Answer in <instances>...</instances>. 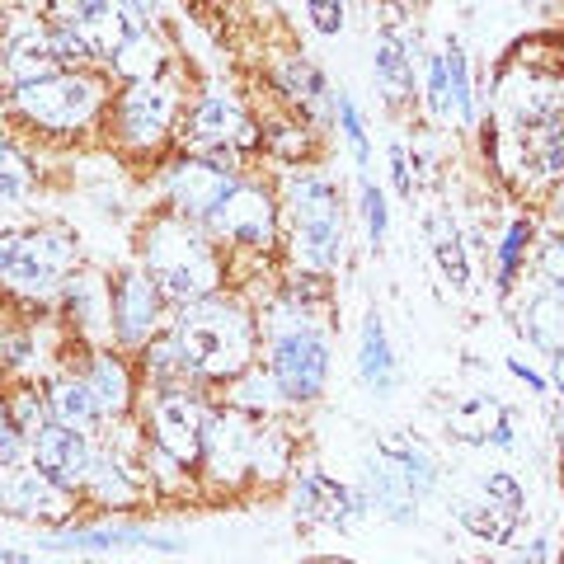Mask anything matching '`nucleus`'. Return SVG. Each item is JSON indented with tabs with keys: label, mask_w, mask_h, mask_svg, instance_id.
Segmentation results:
<instances>
[{
	"label": "nucleus",
	"mask_w": 564,
	"mask_h": 564,
	"mask_svg": "<svg viewBox=\"0 0 564 564\" xmlns=\"http://www.w3.org/2000/svg\"><path fill=\"white\" fill-rule=\"evenodd\" d=\"M372 66H377V80L391 104H404L414 95V66L404 57V43L395 39V29H381L377 33V52H372Z\"/></svg>",
	"instance_id": "obj_27"
},
{
	"label": "nucleus",
	"mask_w": 564,
	"mask_h": 564,
	"mask_svg": "<svg viewBox=\"0 0 564 564\" xmlns=\"http://www.w3.org/2000/svg\"><path fill=\"white\" fill-rule=\"evenodd\" d=\"M391 184H395V193L400 198H414V180H410V151L400 147H391Z\"/></svg>",
	"instance_id": "obj_44"
},
{
	"label": "nucleus",
	"mask_w": 564,
	"mask_h": 564,
	"mask_svg": "<svg viewBox=\"0 0 564 564\" xmlns=\"http://www.w3.org/2000/svg\"><path fill=\"white\" fill-rule=\"evenodd\" d=\"M236 184H240L236 170H226V161H217V155H212V161L207 155H184V161H174L170 180H165L170 207L188 221H207L212 207H217Z\"/></svg>",
	"instance_id": "obj_13"
},
{
	"label": "nucleus",
	"mask_w": 564,
	"mask_h": 564,
	"mask_svg": "<svg viewBox=\"0 0 564 564\" xmlns=\"http://www.w3.org/2000/svg\"><path fill=\"white\" fill-rule=\"evenodd\" d=\"M20 447H24L20 429H14V423H10V414L0 410V470H6L10 462H20Z\"/></svg>",
	"instance_id": "obj_45"
},
{
	"label": "nucleus",
	"mask_w": 564,
	"mask_h": 564,
	"mask_svg": "<svg viewBox=\"0 0 564 564\" xmlns=\"http://www.w3.org/2000/svg\"><path fill=\"white\" fill-rule=\"evenodd\" d=\"M212 240L240 245V250L269 254L278 245V203L259 184H236L226 198L212 207V217L203 221Z\"/></svg>",
	"instance_id": "obj_7"
},
{
	"label": "nucleus",
	"mask_w": 564,
	"mask_h": 564,
	"mask_svg": "<svg viewBox=\"0 0 564 564\" xmlns=\"http://www.w3.org/2000/svg\"><path fill=\"white\" fill-rule=\"evenodd\" d=\"M503 423V404L494 395H462L447 410V433L456 443H494Z\"/></svg>",
	"instance_id": "obj_25"
},
{
	"label": "nucleus",
	"mask_w": 564,
	"mask_h": 564,
	"mask_svg": "<svg viewBox=\"0 0 564 564\" xmlns=\"http://www.w3.org/2000/svg\"><path fill=\"white\" fill-rule=\"evenodd\" d=\"M429 109L437 122H456V109H452V90H447V57L433 52L429 57Z\"/></svg>",
	"instance_id": "obj_39"
},
{
	"label": "nucleus",
	"mask_w": 564,
	"mask_h": 564,
	"mask_svg": "<svg viewBox=\"0 0 564 564\" xmlns=\"http://www.w3.org/2000/svg\"><path fill=\"white\" fill-rule=\"evenodd\" d=\"M29 447H33V466H43L52 480L66 489H85V480H90V470H95V456H99L90 447V437L80 429H66V423H47Z\"/></svg>",
	"instance_id": "obj_18"
},
{
	"label": "nucleus",
	"mask_w": 564,
	"mask_h": 564,
	"mask_svg": "<svg viewBox=\"0 0 564 564\" xmlns=\"http://www.w3.org/2000/svg\"><path fill=\"white\" fill-rule=\"evenodd\" d=\"M522 334L541 348L551 352H564V288H551L527 302L522 311Z\"/></svg>",
	"instance_id": "obj_29"
},
{
	"label": "nucleus",
	"mask_w": 564,
	"mask_h": 564,
	"mask_svg": "<svg viewBox=\"0 0 564 564\" xmlns=\"http://www.w3.org/2000/svg\"><path fill=\"white\" fill-rule=\"evenodd\" d=\"M522 165H532L541 180L564 184V122L551 118L541 128H522Z\"/></svg>",
	"instance_id": "obj_28"
},
{
	"label": "nucleus",
	"mask_w": 564,
	"mask_h": 564,
	"mask_svg": "<svg viewBox=\"0 0 564 564\" xmlns=\"http://www.w3.org/2000/svg\"><path fill=\"white\" fill-rule=\"evenodd\" d=\"M66 315H70V321H76L85 334L113 329V292H109V282L95 278V273L66 278Z\"/></svg>",
	"instance_id": "obj_22"
},
{
	"label": "nucleus",
	"mask_w": 564,
	"mask_h": 564,
	"mask_svg": "<svg viewBox=\"0 0 564 564\" xmlns=\"http://www.w3.org/2000/svg\"><path fill=\"white\" fill-rule=\"evenodd\" d=\"M174 118H180V95L170 90L165 80H147V85H128L118 95V137L137 151H151L174 132Z\"/></svg>",
	"instance_id": "obj_9"
},
{
	"label": "nucleus",
	"mask_w": 564,
	"mask_h": 564,
	"mask_svg": "<svg viewBox=\"0 0 564 564\" xmlns=\"http://www.w3.org/2000/svg\"><path fill=\"white\" fill-rule=\"evenodd\" d=\"M358 508H362L358 494H348L339 480H329L321 470H306L302 480H296V518L325 522V527H348Z\"/></svg>",
	"instance_id": "obj_19"
},
{
	"label": "nucleus",
	"mask_w": 564,
	"mask_h": 564,
	"mask_svg": "<svg viewBox=\"0 0 564 564\" xmlns=\"http://www.w3.org/2000/svg\"><path fill=\"white\" fill-rule=\"evenodd\" d=\"M334 113H339V132L348 141V151H352V161L367 165V132H362V113H358V104H352L348 90L334 95Z\"/></svg>",
	"instance_id": "obj_38"
},
{
	"label": "nucleus",
	"mask_w": 564,
	"mask_h": 564,
	"mask_svg": "<svg viewBox=\"0 0 564 564\" xmlns=\"http://www.w3.org/2000/svg\"><path fill=\"white\" fill-rule=\"evenodd\" d=\"M311 10V24L325 33V39H334V33L344 29V0H306Z\"/></svg>",
	"instance_id": "obj_42"
},
{
	"label": "nucleus",
	"mask_w": 564,
	"mask_h": 564,
	"mask_svg": "<svg viewBox=\"0 0 564 564\" xmlns=\"http://www.w3.org/2000/svg\"><path fill=\"white\" fill-rule=\"evenodd\" d=\"M109 66H113V76H118V80H128V85L161 80V76H165V66H170V47H165L161 33L147 24V29H137L132 39L118 47V57H113Z\"/></svg>",
	"instance_id": "obj_21"
},
{
	"label": "nucleus",
	"mask_w": 564,
	"mask_h": 564,
	"mask_svg": "<svg viewBox=\"0 0 564 564\" xmlns=\"http://www.w3.org/2000/svg\"><path fill=\"white\" fill-rule=\"evenodd\" d=\"M231 404L236 410H245V414H273L278 404H282V391H278V381H273V372H259V367H250V372H240L236 381H231Z\"/></svg>",
	"instance_id": "obj_32"
},
{
	"label": "nucleus",
	"mask_w": 564,
	"mask_h": 564,
	"mask_svg": "<svg viewBox=\"0 0 564 564\" xmlns=\"http://www.w3.org/2000/svg\"><path fill=\"white\" fill-rule=\"evenodd\" d=\"M0 410L10 414V423L14 429H20V437L24 443H33V437H39L47 423H52V410H47V400H39V391H14V395H6V404H0Z\"/></svg>",
	"instance_id": "obj_34"
},
{
	"label": "nucleus",
	"mask_w": 564,
	"mask_h": 564,
	"mask_svg": "<svg viewBox=\"0 0 564 564\" xmlns=\"http://www.w3.org/2000/svg\"><path fill=\"white\" fill-rule=\"evenodd\" d=\"M560 447H564V414H560Z\"/></svg>",
	"instance_id": "obj_52"
},
{
	"label": "nucleus",
	"mask_w": 564,
	"mask_h": 564,
	"mask_svg": "<svg viewBox=\"0 0 564 564\" xmlns=\"http://www.w3.org/2000/svg\"><path fill=\"white\" fill-rule=\"evenodd\" d=\"M90 391H95V404H99V414L104 419H122L132 410V372H128V362L113 358V352H95L90 358Z\"/></svg>",
	"instance_id": "obj_23"
},
{
	"label": "nucleus",
	"mask_w": 564,
	"mask_h": 564,
	"mask_svg": "<svg viewBox=\"0 0 564 564\" xmlns=\"http://www.w3.org/2000/svg\"><path fill=\"white\" fill-rule=\"evenodd\" d=\"M47 20L76 29L85 39V47L95 52V62H113L118 47L128 43L137 29H147L132 10H122L118 0H52Z\"/></svg>",
	"instance_id": "obj_8"
},
{
	"label": "nucleus",
	"mask_w": 564,
	"mask_h": 564,
	"mask_svg": "<svg viewBox=\"0 0 564 564\" xmlns=\"http://www.w3.org/2000/svg\"><path fill=\"white\" fill-rule=\"evenodd\" d=\"M269 372H273V381H278L282 400H292V404L321 400L325 381H329V344H325L321 329L306 325V315H296L292 325L273 329Z\"/></svg>",
	"instance_id": "obj_6"
},
{
	"label": "nucleus",
	"mask_w": 564,
	"mask_h": 564,
	"mask_svg": "<svg viewBox=\"0 0 564 564\" xmlns=\"http://www.w3.org/2000/svg\"><path fill=\"white\" fill-rule=\"evenodd\" d=\"M0 70H6V80L20 90V85H33V80H47L57 76L62 62L57 52H52V33H47V20H24L14 24L6 39H0Z\"/></svg>",
	"instance_id": "obj_17"
},
{
	"label": "nucleus",
	"mask_w": 564,
	"mask_h": 564,
	"mask_svg": "<svg viewBox=\"0 0 564 564\" xmlns=\"http://www.w3.org/2000/svg\"><path fill=\"white\" fill-rule=\"evenodd\" d=\"M429 240H433V259H437V269H443V278L452 282V288H470V263H466L462 236H456V226H452L447 212H433Z\"/></svg>",
	"instance_id": "obj_30"
},
{
	"label": "nucleus",
	"mask_w": 564,
	"mask_h": 564,
	"mask_svg": "<svg viewBox=\"0 0 564 564\" xmlns=\"http://www.w3.org/2000/svg\"><path fill=\"white\" fill-rule=\"evenodd\" d=\"M128 541H151V532H137V527H95V532H76L62 545H128Z\"/></svg>",
	"instance_id": "obj_41"
},
{
	"label": "nucleus",
	"mask_w": 564,
	"mask_h": 564,
	"mask_svg": "<svg viewBox=\"0 0 564 564\" xmlns=\"http://www.w3.org/2000/svg\"><path fill=\"white\" fill-rule=\"evenodd\" d=\"M184 141L193 151H212L217 161H226V151L259 147V128L245 118V109L231 95H207V99H198V109L188 113Z\"/></svg>",
	"instance_id": "obj_15"
},
{
	"label": "nucleus",
	"mask_w": 564,
	"mask_h": 564,
	"mask_svg": "<svg viewBox=\"0 0 564 564\" xmlns=\"http://www.w3.org/2000/svg\"><path fill=\"white\" fill-rule=\"evenodd\" d=\"M541 273H545L551 288H564V236L541 245Z\"/></svg>",
	"instance_id": "obj_43"
},
{
	"label": "nucleus",
	"mask_w": 564,
	"mask_h": 564,
	"mask_svg": "<svg viewBox=\"0 0 564 564\" xmlns=\"http://www.w3.org/2000/svg\"><path fill=\"white\" fill-rule=\"evenodd\" d=\"M545 551H551V545H545V541L536 536L532 545H527V551H518V555H513V564H541V560H545Z\"/></svg>",
	"instance_id": "obj_46"
},
{
	"label": "nucleus",
	"mask_w": 564,
	"mask_h": 564,
	"mask_svg": "<svg viewBox=\"0 0 564 564\" xmlns=\"http://www.w3.org/2000/svg\"><path fill=\"white\" fill-rule=\"evenodd\" d=\"M141 269L151 273V282L161 288L170 302H203L221 288V254L212 245L207 231H198V221L165 212L141 231Z\"/></svg>",
	"instance_id": "obj_2"
},
{
	"label": "nucleus",
	"mask_w": 564,
	"mask_h": 564,
	"mask_svg": "<svg viewBox=\"0 0 564 564\" xmlns=\"http://www.w3.org/2000/svg\"><path fill=\"white\" fill-rule=\"evenodd\" d=\"M288 212H292V254L306 273H329L344 259V212L339 188L321 174H296L288 184Z\"/></svg>",
	"instance_id": "obj_3"
},
{
	"label": "nucleus",
	"mask_w": 564,
	"mask_h": 564,
	"mask_svg": "<svg viewBox=\"0 0 564 564\" xmlns=\"http://www.w3.org/2000/svg\"><path fill=\"white\" fill-rule=\"evenodd\" d=\"M499 109L513 122V132L541 128V122L560 118V109H564V76L508 62V70L499 76Z\"/></svg>",
	"instance_id": "obj_12"
},
{
	"label": "nucleus",
	"mask_w": 564,
	"mask_h": 564,
	"mask_svg": "<svg viewBox=\"0 0 564 564\" xmlns=\"http://www.w3.org/2000/svg\"><path fill=\"white\" fill-rule=\"evenodd\" d=\"M0 282H6V278H0Z\"/></svg>",
	"instance_id": "obj_53"
},
{
	"label": "nucleus",
	"mask_w": 564,
	"mask_h": 564,
	"mask_svg": "<svg viewBox=\"0 0 564 564\" xmlns=\"http://www.w3.org/2000/svg\"><path fill=\"white\" fill-rule=\"evenodd\" d=\"M362 221H367V240L381 245L386 240V226H391V207H386L381 188L372 180H362Z\"/></svg>",
	"instance_id": "obj_40"
},
{
	"label": "nucleus",
	"mask_w": 564,
	"mask_h": 564,
	"mask_svg": "<svg viewBox=\"0 0 564 564\" xmlns=\"http://www.w3.org/2000/svg\"><path fill=\"white\" fill-rule=\"evenodd\" d=\"M513 372H518V377H522L527 386H532V391H545V381H541L536 372H527V367H522V362H513Z\"/></svg>",
	"instance_id": "obj_49"
},
{
	"label": "nucleus",
	"mask_w": 564,
	"mask_h": 564,
	"mask_svg": "<svg viewBox=\"0 0 564 564\" xmlns=\"http://www.w3.org/2000/svg\"><path fill=\"white\" fill-rule=\"evenodd\" d=\"M76 269V240L66 231H6L0 236V278L20 296H52Z\"/></svg>",
	"instance_id": "obj_5"
},
{
	"label": "nucleus",
	"mask_w": 564,
	"mask_h": 564,
	"mask_svg": "<svg viewBox=\"0 0 564 564\" xmlns=\"http://www.w3.org/2000/svg\"><path fill=\"white\" fill-rule=\"evenodd\" d=\"M555 212H560V217H564V184H560V193H555Z\"/></svg>",
	"instance_id": "obj_51"
},
{
	"label": "nucleus",
	"mask_w": 564,
	"mask_h": 564,
	"mask_svg": "<svg viewBox=\"0 0 564 564\" xmlns=\"http://www.w3.org/2000/svg\"><path fill=\"white\" fill-rule=\"evenodd\" d=\"M443 57H447V90H452L456 122H462V128H470V122H475V95H470V70H466V52H462V43L443 47Z\"/></svg>",
	"instance_id": "obj_35"
},
{
	"label": "nucleus",
	"mask_w": 564,
	"mask_h": 564,
	"mask_svg": "<svg viewBox=\"0 0 564 564\" xmlns=\"http://www.w3.org/2000/svg\"><path fill=\"white\" fill-rule=\"evenodd\" d=\"M85 489L95 494L99 503H109V508H128L137 499V480H132V470L118 462V456H95V470H90V480H85Z\"/></svg>",
	"instance_id": "obj_31"
},
{
	"label": "nucleus",
	"mask_w": 564,
	"mask_h": 564,
	"mask_svg": "<svg viewBox=\"0 0 564 564\" xmlns=\"http://www.w3.org/2000/svg\"><path fill=\"white\" fill-rule=\"evenodd\" d=\"M254 437H259V423L245 414V410H217L207 414V433H203V462L217 480L236 485L254 470Z\"/></svg>",
	"instance_id": "obj_14"
},
{
	"label": "nucleus",
	"mask_w": 564,
	"mask_h": 564,
	"mask_svg": "<svg viewBox=\"0 0 564 564\" xmlns=\"http://www.w3.org/2000/svg\"><path fill=\"white\" fill-rule=\"evenodd\" d=\"M14 113L43 132H85L104 109V80L90 70H57L10 95Z\"/></svg>",
	"instance_id": "obj_4"
},
{
	"label": "nucleus",
	"mask_w": 564,
	"mask_h": 564,
	"mask_svg": "<svg viewBox=\"0 0 564 564\" xmlns=\"http://www.w3.org/2000/svg\"><path fill=\"white\" fill-rule=\"evenodd\" d=\"M76 489L57 485L43 466H24V462H10L0 470V513H14V518H39V522H66L76 513Z\"/></svg>",
	"instance_id": "obj_10"
},
{
	"label": "nucleus",
	"mask_w": 564,
	"mask_h": 564,
	"mask_svg": "<svg viewBox=\"0 0 564 564\" xmlns=\"http://www.w3.org/2000/svg\"><path fill=\"white\" fill-rule=\"evenodd\" d=\"M288 437L278 429H263L259 423V437H254V475L259 480H278V475H288Z\"/></svg>",
	"instance_id": "obj_36"
},
{
	"label": "nucleus",
	"mask_w": 564,
	"mask_h": 564,
	"mask_svg": "<svg viewBox=\"0 0 564 564\" xmlns=\"http://www.w3.org/2000/svg\"><path fill=\"white\" fill-rule=\"evenodd\" d=\"M10 14H14V6H10V0H0V39H6V33L14 29V20H10Z\"/></svg>",
	"instance_id": "obj_48"
},
{
	"label": "nucleus",
	"mask_w": 564,
	"mask_h": 564,
	"mask_svg": "<svg viewBox=\"0 0 564 564\" xmlns=\"http://www.w3.org/2000/svg\"><path fill=\"white\" fill-rule=\"evenodd\" d=\"M527 245H532V217H518L513 226H508L503 245H499V288H503V292L513 288L518 263H522V254H527Z\"/></svg>",
	"instance_id": "obj_37"
},
{
	"label": "nucleus",
	"mask_w": 564,
	"mask_h": 564,
	"mask_svg": "<svg viewBox=\"0 0 564 564\" xmlns=\"http://www.w3.org/2000/svg\"><path fill=\"white\" fill-rule=\"evenodd\" d=\"M254 339V315L221 292L180 306V321L170 329V344L180 348V362L193 381H236L240 372H250Z\"/></svg>",
	"instance_id": "obj_1"
},
{
	"label": "nucleus",
	"mask_w": 564,
	"mask_h": 564,
	"mask_svg": "<svg viewBox=\"0 0 564 564\" xmlns=\"http://www.w3.org/2000/svg\"><path fill=\"white\" fill-rule=\"evenodd\" d=\"M109 292H113V339L128 344V348L147 344L155 334V325H161V302H165L161 288L151 282V273L128 269Z\"/></svg>",
	"instance_id": "obj_16"
},
{
	"label": "nucleus",
	"mask_w": 564,
	"mask_h": 564,
	"mask_svg": "<svg viewBox=\"0 0 564 564\" xmlns=\"http://www.w3.org/2000/svg\"><path fill=\"white\" fill-rule=\"evenodd\" d=\"M47 410H52V423H66V429H95L104 419L99 404H95V391L85 377H62L57 386L47 391Z\"/></svg>",
	"instance_id": "obj_26"
},
{
	"label": "nucleus",
	"mask_w": 564,
	"mask_h": 564,
	"mask_svg": "<svg viewBox=\"0 0 564 564\" xmlns=\"http://www.w3.org/2000/svg\"><path fill=\"white\" fill-rule=\"evenodd\" d=\"M147 423H151V443L161 452H170L174 462L193 466L203 456L207 410H203L198 395H188V391H155L151 410H147Z\"/></svg>",
	"instance_id": "obj_11"
},
{
	"label": "nucleus",
	"mask_w": 564,
	"mask_h": 564,
	"mask_svg": "<svg viewBox=\"0 0 564 564\" xmlns=\"http://www.w3.org/2000/svg\"><path fill=\"white\" fill-rule=\"evenodd\" d=\"M14 10H24V14H47L52 10V0H10Z\"/></svg>",
	"instance_id": "obj_47"
},
{
	"label": "nucleus",
	"mask_w": 564,
	"mask_h": 564,
	"mask_svg": "<svg viewBox=\"0 0 564 564\" xmlns=\"http://www.w3.org/2000/svg\"><path fill=\"white\" fill-rule=\"evenodd\" d=\"M358 377L372 395H391L395 391V352H391V339H386V325L381 315H367L362 321V334H358Z\"/></svg>",
	"instance_id": "obj_20"
},
{
	"label": "nucleus",
	"mask_w": 564,
	"mask_h": 564,
	"mask_svg": "<svg viewBox=\"0 0 564 564\" xmlns=\"http://www.w3.org/2000/svg\"><path fill=\"white\" fill-rule=\"evenodd\" d=\"M555 386L564 391V352H555Z\"/></svg>",
	"instance_id": "obj_50"
},
{
	"label": "nucleus",
	"mask_w": 564,
	"mask_h": 564,
	"mask_svg": "<svg viewBox=\"0 0 564 564\" xmlns=\"http://www.w3.org/2000/svg\"><path fill=\"white\" fill-rule=\"evenodd\" d=\"M29 188H33V165L20 155L14 141L0 137V207L29 198Z\"/></svg>",
	"instance_id": "obj_33"
},
{
	"label": "nucleus",
	"mask_w": 564,
	"mask_h": 564,
	"mask_svg": "<svg viewBox=\"0 0 564 564\" xmlns=\"http://www.w3.org/2000/svg\"><path fill=\"white\" fill-rule=\"evenodd\" d=\"M456 518H462V527L470 536H480L489 545H503L508 536H513V527H518V508H508L499 499H489L485 489H475L470 499H462V508H456Z\"/></svg>",
	"instance_id": "obj_24"
}]
</instances>
